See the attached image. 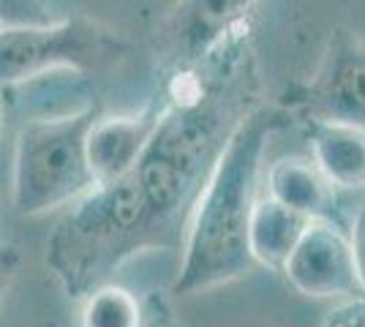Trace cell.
I'll list each match as a JSON object with an SVG mask.
<instances>
[{"instance_id":"cell-1","label":"cell","mask_w":365,"mask_h":327,"mask_svg":"<svg viewBox=\"0 0 365 327\" xmlns=\"http://www.w3.org/2000/svg\"><path fill=\"white\" fill-rule=\"evenodd\" d=\"M275 125L278 118L273 109L254 107L232 128L185 221L180 273L172 284L175 295H202L254 270L248 218Z\"/></svg>"},{"instance_id":"cell-2","label":"cell","mask_w":365,"mask_h":327,"mask_svg":"<svg viewBox=\"0 0 365 327\" xmlns=\"http://www.w3.org/2000/svg\"><path fill=\"white\" fill-rule=\"evenodd\" d=\"M155 249L134 175L96 186L71 202L46 240V267L63 292L82 300L139 251Z\"/></svg>"},{"instance_id":"cell-3","label":"cell","mask_w":365,"mask_h":327,"mask_svg":"<svg viewBox=\"0 0 365 327\" xmlns=\"http://www.w3.org/2000/svg\"><path fill=\"white\" fill-rule=\"evenodd\" d=\"M98 104H85L71 115L28 120L14 142V197L16 213L38 216L88 194L93 180L85 140Z\"/></svg>"},{"instance_id":"cell-4","label":"cell","mask_w":365,"mask_h":327,"mask_svg":"<svg viewBox=\"0 0 365 327\" xmlns=\"http://www.w3.org/2000/svg\"><path fill=\"white\" fill-rule=\"evenodd\" d=\"M128 55V41L91 16H66L46 25L0 28V88L49 71L101 74Z\"/></svg>"},{"instance_id":"cell-5","label":"cell","mask_w":365,"mask_h":327,"mask_svg":"<svg viewBox=\"0 0 365 327\" xmlns=\"http://www.w3.org/2000/svg\"><path fill=\"white\" fill-rule=\"evenodd\" d=\"M257 0H178L161 28V52L172 71L207 63L235 36Z\"/></svg>"},{"instance_id":"cell-6","label":"cell","mask_w":365,"mask_h":327,"mask_svg":"<svg viewBox=\"0 0 365 327\" xmlns=\"http://www.w3.org/2000/svg\"><path fill=\"white\" fill-rule=\"evenodd\" d=\"M289 286L314 300L363 295L349 234L333 218H311L281 267Z\"/></svg>"},{"instance_id":"cell-7","label":"cell","mask_w":365,"mask_h":327,"mask_svg":"<svg viewBox=\"0 0 365 327\" xmlns=\"http://www.w3.org/2000/svg\"><path fill=\"white\" fill-rule=\"evenodd\" d=\"M311 118L365 128V38L335 28L317 74L303 95Z\"/></svg>"},{"instance_id":"cell-8","label":"cell","mask_w":365,"mask_h":327,"mask_svg":"<svg viewBox=\"0 0 365 327\" xmlns=\"http://www.w3.org/2000/svg\"><path fill=\"white\" fill-rule=\"evenodd\" d=\"M155 109H145L137 115H98L85 140L93 180L109 183L134 170L155 131Z\"/></svg>"},{"instance_id":"cell-9","label":"cell","mask_w":365,"mask_h":327,"mask_svg":"<svg viewBox=\"0 0 365 327\" xmlns=\"http://www.w3.org/2000/svg\"><path fill=\"white\" fill-rule=\"evenodd\" d=\"M311 161L333 188H365V128L338 120H308Z\"/></svg>"},{"instance_id":"cell-10","label":"cell","mask_w":365,"mask_h":327,"mask_svg":"<svg viewBox=\"0 0 365 327\" xmlns=\"http://www.w3.org/2000/svg\"><path fill=\"white\" fill-rule=\"evenodd\" d=\"M267 197L305 218H333V186L319 167L303 156H284L264 177Z\"/></svg>"},{"instance_id":"cell-11","label":"cell","mask_w":365,"mask_h":327,"mask_svg":"<svg viewBox=\"0 0 365 327\" xmlns=\"http://www.w3.org/2000/svg\"><path fill=\"white\" fill-rule=\"evenodd\" d=\"M311 218L294 213L267 194L254 199L248 218V251L254 265L281 270Z\"/></svg>"},{"instance_id":"cell-12","label":"cell","mask_w":365,"mask_h":327,"mask_svg":"<svg viewBox=\"0 0 365 327\" xmlns=\"http://www.w3.org/2000/svg\"><path fill=\"white\" fill-rule=\"evenodd\" d=\"M79 327H145V311L131 289L104 281L82 297Z\"/></svg>"},{"instance_id":"cell-13","label":"cell","mask_w":365,"mask_h":327,"mask_svg":"<svg viewBox=\"0 0 365 327\" xmlns=\"http://www.w3.org/2000/svg\"><path fill=\"white\" fill-rule=\"evenodd\" d=\"M52 19L49 0H0V28L46 25Z\"/></svg>"},{"instance_id":"cell-14","label":"cell","mask_w":365,"mask_h":327,"mask_svg":"<svg viewBox=\"0 0 365 327\" xmlns=\"http://www.w3.org/2000/svg\"><path fill=\"white\" fill-rule=\"evenodd\" d=\"M322 327H365V295L341 297L324 313Z\"/></svg>"},{"instance_id":"cell-15","label":"cell","mask_w":365,"mask_h":327,"mask_svg":"<svg viewBox=\"0 0 365 327\" xmlns=\"http://www.w3.org/2000/svg\"><path fill=\"white\" fill-rule=\"evenodd\" d=\"M19 265H22V254L14 243L3 240L0 237V303L6 300L11 284L16 281V273H19Z\"/></svg>"},{"instance_id":"cell-16","label":"cell","mask_w":365,"mask_h":327,"mask_svg":"<svg viewBox=\"0 0 365 327\" xmlns=\"http://www.w3.org/2000/svg\"><path fill=\"white\" fill-rule=\"evenodd\" d=\"M349 243H351V254H354V270H357V279H360V289H363L365 295V204L357 210V216H354Z\"/></svg>"},{"instance_id":"cell-17","label":"cell","mask_w":365,"mask_h":327,"mask_svg":"<svg viewBox=\"0 0 365 327\" xmlns=\"http://www.w3.org/2000/svg\"><path fill=\"white\" fill-rule=\"evenodd\" d=\"M3 123H6V109H3V98H0V140H3Z\"/></svg>"},{"instance_id":"cell-18","label":"cell","mask_w":365,"mask_h":327,"mask_svg":"<svg viewBox=\"0 0 365 327\" xmlns=\"http://www.w3.org/2000/svg\"><path fill=\"white\" fill-rule=\"evenodd\" d=\"M161 327H182V325H161Z\"/></svg>"}]
</instances>
